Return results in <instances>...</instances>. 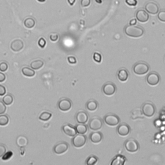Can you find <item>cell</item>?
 I'll use <instances>...</instances> for the list:
<instances>
[{"mask_svg":"<svg viewBox=\"0 0 165 165\" xmlns=\"http://www.w3.org/2000/svg\"><path fill=\"white\" fill-rule=\"evenodd\" d=\"M125 32L129 37L140 38L144 34V29L138 26L129 25L125 27Z\"/></svg>","mask_w":165,"mask_h":165,"instance_id":"cell-1","label":"cell"},{"mask_svg":"<svg viewBox=\"0 0 165 165\" xmlns=\"http://www.w3.org/2000/svg\"><path fill=\"white\" fill-rule=\"evenodd\" d=\"M150 67L147 63L140 61L135 63L133 67L134 72L137 75H144L149 71Z\"/></svg>","mask_w":165,"mask_h":165,"instance_id":"cell-2","label":"cell"},{"mask_svg":"<svg viewBox=\"0 0 165 165\" xmlns=\"http://www.w3.org/2000/svg\"><path fill=\"white\" fill-rule=\"evenodd\" d=\"M124 146L127 151L131 153L136 152L139 149V145L134 139H128L127 140L124 144Z\"/></svg>","mask_w":165,"mask_h":165,"instance_id":"cell-3","label":"cell"},{"mask_svg":"<svg viewBox=\"0 0 165 165\" xmlns=\"http://www.w3.org/2000/svg\"><path fill=\"white\" fill-rule=\"evenodd\" d=\"M143 114L148 117H151L156 113V107L154 105L150 102H146L142 107Z\"/></svg>","mask_w":165,"mask_h":165,"instance_id":"cell-4","label":"cell"},{"mask_svg":"<svg viewBox=\"0 0 165 165\" xmlns=\"http://www.w3.org/2000/svg\"><path fill=\"white\" fill-rule=\"evenodd\" d=\"M86 137L83 134L75 135L72 140V143L75 148H81L86 143Z\"/></svg>","mask_w":165,"mask_h":165,"instance_id":"cell-5","label":"cell"},{"mask_svg":"<svg viewBox=\"0 0 165 165\" xmlns=\"http://www.w3.org/2000/svg\"><path fill=\"white\" fill-rule=\"evenodd\" d=\"M104 121L107 125L114 127L120 123V119L117 116L113 114H110L104 117Z\"/></svg>","mask_w":165,"mask_h":165,"instance_id":"cell-6","label":"cell"},{"mask_svg":"<svg viewBox=\"0 0 165 165\" xmlns=\"http://www.w3.org/2000/svg\"><path fill=\"white\" fill-rule=\"evenodd\" d=\"M103 123L101 119L98 117H94L88 123V127L92 130H99L103 127Z\"/></svg>","mask_w":165,"mask_h":165,"instance_id":"cell-7","label":"cell"},{"mask_svg":"<svg viewBox=\"0 0 165 165\" xmlns=\"http://www.w3.org/2000/svg\"><path fill=\"white\" fill-rule=\"evenodd\" d=\"M146 82L151 86H156L160 81V76L156 72H152L148 74L146 78Z\"/></svg>","mask_w":165,"mask_h":165,"instance_id":"cell-8","label":"cell"},{"mask_svg":"<svg viewBox=\"0 0 165 165\" xmlns=\"http://www.w3.org/2000/svg\"><path fill=\"white\" fill-rule=\"evenodd\" d=\"M103 92L107 96H112L116 92V86L112 82H108L105 83L102 88Z\"/></svg>","mask_w":165,"mask_h":165,"instance_id":"cell-9","label":"cell"},{"mask_svg":"<svg viewBox=\"0 0 165 165\" xmlns=\"http://www.w3.org/2000/svg\"><path fill=\"white\" fill-rule=\"evenodd\" d=\"M72 101L69 99L63 98L58 102V108L60 110L67 112L72 108Z\"/></svg>","mask_w":165,"mask_h":165,"instance_id":"cell-10","label":"cell"},{"mask_svg":"<svg viewBox=\"0 0 165 165\" xmlns=\"http://www.w3.org/2000/svg\"><path fill=\"white\" fill-rule=\"evenodd\" d=\"M145 10L149 14L156 15L160 11V8H159V5L156 2H149L145 5Z\"/></svg>","mask_w":165,"mask_h":165,"instance_id":"cell-11","label":"cell"},{"mask_svg":"<svg viewBox=\"0 0 165 165\" xmlns=\"http://www.w3.org/2000/svg\"><path fill=\"white\" fill-rule=\"evenodd\" d=\"M68 149V145L66 142H60L57 143L53 148L56 154L61 155L65 153Z\"/></svg>","mask_w":165,"mask_h":165,"instance_id":"cell-12","label":"cell"},{"mask_svg":"<svg viewBox=\"0 0 165 165\" xmlns=\"http://www.w3.org/2000/svg\"><path fill=\"white\" fill-rule=\"evenodd\" d=\"M130 127L126 123H122L117 128V132L121 136H127L130 132Z\"/></svg>","mask_w":165,"mask_h":165,"instance_id":"cell-13","label":"cell"},{"mask_svg":"<svg viewBox=\"0 0 165 165\" xmlns=\"http://www.w3.org/2000/svg\"><path fill=\"white\" fill-rule=\"evenodd\" d=\"M136 16V19L141 23H146L149 20V15L147 13V12L143 10L140 9L138 10V12L135 14Z\"/></svg>","mask_w":165,"mask_h":165,"instance_id":"cell-14","label":"cell"},{"mask_svg":"<svg viewBox=\"0 0 165 165\" xmlns=\"http://www.w3.org/2000/svg\"><path fill=\"white\" fill-rule=\"evenodd\" d=\"M23 47H24V43L21 39H15L12 41L10 44V49L16 52L21 51L23 49Z\"/></svg>","mask_w":165,"mask_h":165,"instance_id":"cell-15","label":"cell"},{"mask_svg":"<svg viewBox=\"0 0 165 165\" xmlns=\"http://www.w3.org/2000/svg\"><path fill=\"white\" fill-rule=\"evenodd\" d=\"M62 130L64 134L70 137H74L77 134V131H76L75 130V127L72 126L71 125H69V124L64 125L63 127Z\"/></svg>","mask_w":165,"mask_h":165,"instance_id":"cell-16","label":"cell"},{"mask_svg":"<svg viewBox=\"0 0 165 165\" xmlns=\"http://www.w3.org/2000/svg\"><path fill=\"white\" fill-rule=\"evenodd\" d=\"M75 119L78 123L85 124L88 120V116L86 112L80 111L76 114Z\"/></svg>","mask_w":165,"mask_h":165,"instance_id":"cell-17","label":"cell"},{"mask_svg":"<svg viewBox=\"0 0 165 165\" xmlns=\"http://www.w3.org/2000/svg\"><path fill=\"white\" fill-rule=\"evenodd\" d=\"M103 134L101 132H92L89 135V139L93 143H99L103 140Z\"/></svg>","mask_w":165,"mask_h":165,"instance_id":"cell-18","label":"cell"},{"mask_svg":"<svg viewBox=\"0 0 165 165\" xmlns=\"http://www.w3.org/2000/svg\"><path fill=\"white\" fill-rule=\"evenodd\" d=\"M117 76L118 79L121 82H125L127 81L129 77V74L128 70L125 68H121L117 72Z\"/></svg>","mask_w":165,"mask_h":165,"instance_id":"cell-19","label":"cell"},{"mask_svg":"<svg viewBox=\"0 0 165 165\" xmlns=\"http://www.w3.org/2000/svg\"><path fill=\"white\" fill-rule=\"evenodd\" d=\"M127 159L125 157L118 154L113 159L112 161L111 162V165H124Z\"/></svg>","mask_w":165,"mask_h":165,"instance_id":"cell-20","label":"cell"},{"mask_svg":"<svg viewBox=\"0 0 165 165\" xmlns=\"http://www.w3.org/2000/svg\"><path fill=\"white\" fill-rule=\"evenodd\" d=\"M86 108L90 112L95 111L98 108V103L96 100L90 99L86 104Z\"/></svg>","mask_w":165,"mask_h":165,"instance_id":"cell-21","label":"cell"},{"mask_svg":"<svg viewBox=\"0 0 165 165\" xmlns=\"http://www.w3.org/2000/svg\"><path fill=\"white\" fill-rule=\"evenodd\" d=\"M75 130L78 134H85L88 131V127L85 124L79 123L75 126Z\"/></svg>","mask_w":165,"mask_h":165,"instance_id":"cell-22","label":"cell"},{"mask_svg":"<svg viewBox=\"0 0 165 165\" xmlns=\"http://www.w3.org/2000/svg\"><path fill=\"white\" fill-rule=\"evenodd\" d=\"M36 25V21L32 17H28L24 21V25L28 28H33Z\"/></svg>","mask_w":165,"mask_h":165,"instance_id":"cell-23","label":"cell"},{"mask_svg":"<svg viewBox=\"0 0 165 165\" xmlns=\"http://www.w3.org/2000/svg\"><path fill=\"white\" fill-rule=\"evenodd\" d=\"M21 72L22 74L27 76V77H33V76H34L35 74H36L34 70L32 68H30L27 67H23L21 70Z\"/></svg>","mask_w":165,"mask_h":165,"instance_id":"cell-24","label":"cell"},{"mask_svg":"<svg viewBox=\"0 0 165 165\" xmlns=\"http://www.w3.org/2000/svg\"><path fill=\"white\" fill-rule=\"evenodd\" d=\"M44 64V62L42 60H38L36 61H34L31 63V68L34 70H38L41 68V67H43Z\"/></svg>","mask_w":165,"mask_h":165,"instance_id":"cell-25","label":"cell"},{"mask_svg":"<svg viewBox=\"0 0 165 165\" xmlns=\"http://www.w3.org/2000/svg\"><path fill=\"white\" fill-rule=\"evenodd\" d=\"M16 143L18 146L23 147L28 144V139L25 136H22V135H21V136H19L17 138Z\"/></svg>","mask_w":165,"mask_h":165,"instance_id":"cell-26","label":"cell"},{"mask_svg":"<svg viewBox=\"0 0 165 165\" xmlns=\"http://www.w3.org/2000/svg\"><path fill=\"white\" fill-rule=\"evenodd\" d=\"M14 97L11 95V94H7L3 98V102L7 105H10L13 103Z\"/></svg>","mask_w":165,"mask_h":165,"instance_id":"cell-27","label":"cell"},{"mask_svg":"<svg viewBox=\"0 0 165 165\" xmlns=\"http://www.w3.org/2000/svg\"><path fill=\"white\" fill-rule=\"evenodd\" d=\"M52 117V114L50 112H43L39 116V119L41 121H46L50 119V117Z\"/></svg>","mask_w":165,"mask_h":165,"instance_id":"cell-28","label":"cell"},{"mask_svg":"<svg viewBox=\"0 0 165 165\" xmlns=\"http://www.w3.org/2000/svg\"><path fill=\"white\" fill-rule=\"evenodd\" d=\"M98 161V158L95 156H91L88 157L86 161V164L87 165H94L96 164Z\"/></svg>","mask_w":165,"mask_h":165,"instance_id":"cell-29","label":"cell"},{"mask_svg":"<svg viewBox=\"0 0 165 165\" xmlns=\"http://www.w3.org/2000/svg\"><path fill=\"white\" fill-rule=\"evenodd\" d=\"M9 122V118L7 115L0 116V126L7 125Z\"/></svg>","mask_w":165,"mask_h":165,"instance_id":"cell-30","label":"cell"},{"mask_svg":"<svg viewBox=\"0 0 165 165\" xmlns=\"http://www.w3.org/2000/svg\"><path fill=\"white\" fill-rule=\"evenodd\" d=\"M93 59L96 62L99 63L101 62V60H102V57H101V55L99 54V53L98 52H95L93 55Z\"/></svg>","mask_w":165,"mask_h":165,"instance_id":"cell-31","label":"cell"},{"mask_svg":"<svg viewBox=\"0 0 165 165\" xmlns=\"http://www.w3.org/2000/svg\"><path fill=\"white\" fill-rule=\"evenodd\" d=\"M158 19L162 22H165V10H161L157 14Z\"/></svg>","mask_w":165,"mask_h":165,"instance_id":"cell-32","label":"cell"},{"mask_svg":"<svg viewBox=\"0 0 165 165\" xmlns=\"http://www.w3.org/2000/svg\"><path fill=\"white\" fill-rule=\"evenodd\" d=\"M7 69H8V64L7 63L2 62L0 63V71L4 72L5 71H7Z\"/></svg>","mask_w":165,"mask_h":165,"instance_id":"cell-33","label":"cell"},{"mask_svg":"<svg viewBox=\"0 0 165 165\" xmlns=\"http://www.w3.org/2000/svg\"><path fill=\"white\" fill-rule=\"evenodd\" d=\"M13 153L12 152H6L5 154L2 157V160L3 161H7V160H9V159H10V157L13 156Z\"/></svg>","mask_w":165,"mask_h":165,"instance_id":"cell-34","label":"cell"},{"mask_svg":"<svg viewBox=\"0 0 165 165\" xmlns=\"http://www.w3.org/2000/svg\"><path fill=\"white\" fill-rule=\"evenodd\" d=\"M125 3L130 7H135L138 4L137 0H126Z\"/></svg>","mask_w":165,"mask_h":165,"instance_id":"cell-35","label":"cell"},{"mask_svg":"<svg viewBox=\"0 0 165 165\" xmlns=\"http://www.w3.org/2000/svg\"><path fill=\"white\" fill-rule=\"evenodd\" d=\"M6 110H7V107H6L5 104L2 101H0V114H4Z\"/></svg>","mask_w":165,"mask_h":165,"instance_id":"cell-36","label":"cell"},{"mask_svg":"<svg viewBox=\"0 0 165 165\" xmlns=\"http://www.w3.org/2000/svg\"><path fill=\"white\" fill-rule=\"evenodd\" d=\"M81 5L82 7H87L91 3V0H81Z\"/></svg>","mask_w":165,"mask_h":165,"instance_id":"cell-37","label":"cell"},{"mask_svg":"<svg viewBox=\"0 0 165 165\" xmlns=\"http://www.w3.org/2000/svg\"><path fill=\"white\" fill-rule=\"evenodd\" d=\"M59 39V35L56 33H52L50 35V39L53 41V42H56Z\"/></svg>","mask_w":165,"mask_h":165,"instance_id":"cell-38","label":"cell"},{"mask_svg":"<svg viewBox=\"0 0 165 165\" xmlns=\"http://www.w3.org/2000/svg\"><path fill=\"white\" fill-rule=\"evenodd\" d=\"M6 152H7L6 146L3 145H0V157H2L6 153Z\"/></svg>","mask_w":165,"mask_h":165,"instance_id":"cell-39","label":"cell"},{"mask_svg":"<svg viewBox=\"0 0 165 165\" xmlns=\"http://www.w3.org/2000/svg\"><path fill=\"white\" fill-rule=\"evenodd\" d=\"M46 41L44 38H40L38 41V45L41 47V48H44L46 45Z\"/></svg>","mask_w":165,"mask_h":165,"instance_id":"cell-40","label":"cell"},{"mask_svg":"<svg viewBox=\"0 0 165 165\" xmlns=\"http://www.w3.org/2000/svg\"><path fill=\"white\" fill-rule=\"evenodd\" d=\"M68 61L70 63V64H75L77 63V61H76V59L74 57V56H69L67 58Z\"/></svg>","mask_w":165,"mask_h":165,"instance_id":"cell-41","label":"cell"},{"mask_svg":"<svg viewBox=\"0 0 165 165\" xmlns=\"http://www.w3.org/2000/svg\"><path fill=\"white\" fill-rule=\"evenodd\" d=\"M5 93H6V88L4 86L0 85V96H4Z\"/></svg>","mask_w":165,"mask_h":165,"instance_id":"cell-42","label":"cell"},{"mask_svg":"<svg viewBox=\"0 0 165 165\" xmlns=\"http://www.w3.org/2000/svg\"><path fill=\"white\" fill-rule=\"evenodd\" d=\"M5 79H6V75L3 73L0 72V82H3L4 81H5Z\"/></svg>","mask_w":165,"mask_h":165,"instance_id":"cell-43","label":"cell"},{"mask_svg":"<svg viewBox=\"0 0 165 165\" xmlns=\"http://www.w3.org/2000/svg\"><path fill=\"white\" fill-rule=\"evenodd\" d=\"M136 23H137V20L133 19L130 21V25H136Z\"/></svg>","mask_w":165,"mask_h":165,"instance_id":"cell-44","label":"cell"},{"mask_svg":"<svg viewBox=\"0 0 165 165\" xmlns=\"http://www.w3.org/2000/svg\"><path fill=\"white\" fill-rule=\"evenodd\" d=\"M75 2V0H68V3L71 6L74 5Z\"/></svg>","mask_w":165,"mask_h":165,"instance_id":"cell-45","label":"cell"},{"mask_svg":"<svg viewBox=\"0 0 165 165\" xmlns=\"http://www.w3.org/2000/svg\"><path fill=\"white\" fill-rule=\"evenodd\" d=\"M38 1L39 2H41V3H43V2H45L46 1V0H38Z\"/></svg>","mask_w":165,"mask_h":165,"instance_id":"cell-46","label":"cell"},{"mask_svg":"<svg viewBox=\"0 0 165 165\" xmlns=\"http://www.w3.org/2000/svg\"><path fill=\"white\" fill-rule=\"evenodd\" d=\"M96 1L97 3H101V1H99V0H96Z\"/></svg>","mask_w":165,"mask_h":165,"instance_id":"cell-47","label":"cell"},{"mask_svg":"<svg viewBox=\"0 0 165 165\" xmlns=\"http://www.w3.org/2000/svg\"><path fill=\"white\" fill-rule=\"evenodd\" d=\"M164 60H165V59H164Z\"/></svg>","mask_w":165,"mask_h":165,"instance_id":"cell-48","label":"cell"}]
</instances>
